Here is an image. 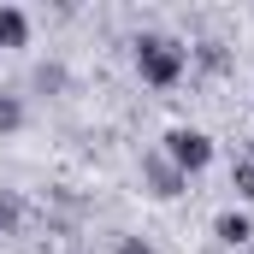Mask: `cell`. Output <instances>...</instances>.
I'll use <instances>...</instances> for the list:
<instances>
[{
  "label": "cell",
  "mask_w": 254,
  "mask_h": 254,
  "mask_svg": "<svg viewBox=\"0 0 254 254\" xmlns=\"http://www.w3.org/2000/svg\"><path fill=\"white\" fill-rule=\"evenodd\" d=\"M130 48H136V77H142L148 89H178V83H184V71H190V42H184V36H172V30H142Z\"/></svg>",
  "instance_id": "1"
},
{
  "label": "cell",
  "mask_w": 254,
  "mask_h": 254,
  "mask_svg": "<svg viewBox=\"0 0 254 254\" xmlns=\"http://www.w3.org/2000/svg\"><path fill=\"white\" fill-rule=\"evenodd\" d=\"M160 154L184 172V178H201L207 166H213V154H219V142L207 136L201 125H172L166 136H160Z\"/></svg>",
  "instance_id": "2"
},
{
  "label": "cell",
  "mask_w": 254,
  "mask_h": 254,
  "mask_svg": "<svg viewBox=\"0 0 254 254\" xmlns=\"http://www.w3.org/2000/svg\"><path fill=\"white\" fill-rule=\"evenodd\" d=\"M142 190L154 195V201H178V195H190V178H184L160 148H148V154H142Z\"/></svg>",
  "instance_id": "3"
},
{
  "label": "cell",
  "mask_w": 254,
  "mask_h": 254,
  "mask_svg": "<svg viewBox=\"0 0 254 254\" xmlns=\"http://www.w3.org/2000/svg\"><path fill=\"white\" fill-rule=\"evenodd\" d=\"M249 243H254V219H249V207H225V213H213V249L243 254Z\"/></svg>",
  "instance_id": "4"
},
{
  "label": "cell",
  "mask_w": 254,
  "mask_h": 254,
  "mask_svg": "<svg viewBox=\"0 0 254 254\" xmlns=\"http://www.w3.org/2000/svg\"><path fill=\"white\" fill-rule=\"evenodd\" d=\"M190 65L207 71V77H225V71H231V48H225L219 36H201V42H190Z\"/></svg>",
  "instance_id": "5"
},
{
  "label": "cell",
  "mask_w": 254,
  "mask_h": 254,
  "mask_svg": "<svg viewBox=\"0 0 254 254\" xmlns=\"http://www.w3.org/2000/svg\"><path fill=\"white\" fill-rule=\"evenodd\" d=\"M30 48V12L24 6H0V54Z\"/></svg>",
  "instance_id": "6"
},
{
  "label": "cell",
  "mask_w": 254,
  "mask_h": 254,
  "mask_svg": "<svg viewBox=\"0 0 254 254\" xmlns=\"http://www.w3.org/2000/svg\"><path fill=\"white\" fill-rule=\"evenodd\" d=\"M30 89H36V95H65V89H71V71H65L60 60H42L30 71Z\"/></svg>",
  "instance_id": "7"
},
{
  "label": "cell",
  "mask_w": 254,
  "mask_h": 254,
  "mask_svg": "<svg viewBox=\"0 0 254 254\" xmlns=\"http://www.w3.org/2000/svg\"><path fill=\"white\" fill-rule=\"evenodd\" d=\"M24 125H30V107H24V95H18V89H0V136H18Z\"/></svg>",
  "instance_id": "8"
},
{
  "label": "cell",
  "mask_w": 254,
  "mask_h": 254,
  "mask_svg": "<svg viewBox=\"0 0 254 254\" xmlns=\"http://www.w3.org/2000/svg\"><path fill=\"white\" fill-rule=\"evenodd\" d=\"M24 219H30L24 195H18V190H0V237H18V231H24Z\"/></svg>",
  "instance_id": "9"
},
{
  "label": "cell",
  "mask_w": 254,
  "mask_h": 254,
  "mask_svg": "<svg viewBox=\"0 0 254 254\" xmlns=\"http://www.w3.org/2000/svg\"><path fill=\"white\" fill-rule=\"evenodd\" d=\"M231 190H237V201H254V166H249V160L231 166Z\"/></svg>",
  "instance_id": "10"
},
{
  "label": "cell",
  "mask_w": 254,
  "mask_h": 254,
  "mask_svg": "<svg viewBox=\"0 0 254 254\" xmlns=\"http://www.w3.org/2000/svg\"><path fill=\"white\" fill-rule=\"evenodd\" d=\"M113 254H154V243L136 237V231H119V237H113Z\"/></svg>",
  "instance_id": "11"
},
{
  "label": "cell",
  "mask_w": 254,
  "mask_h": 254,
  "mask_svg": "<svg viewBox=\"0 0 254 254\" xmlns=\"http://www.w3.org/2000/svg\"><path fill=\"white\" fill-rule=\"evenodd\" d=\"M243 160H249V166H254V136H249V154H243Z\"/></svg>",
  "instance_id": "12"
},
{
  "label": "cell",
  "mask_w": 254,
  "mask_h": 254,
  "mask_svg": "<svg viewBox=\"0 0 254 254\" xmlns=\"http://www.w3.org/2000/svg\"><path fill=\"white\" fill-rule=\"evenodd\" d=\"M243 254H254V243H249V249H243Z\"/></svg>",
  "instance_id": "13"
}]
</instances>
